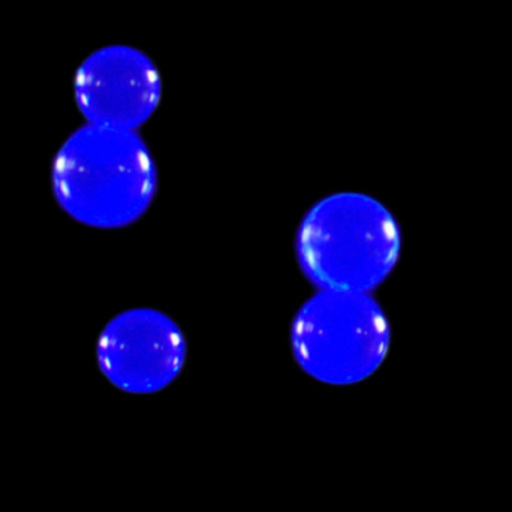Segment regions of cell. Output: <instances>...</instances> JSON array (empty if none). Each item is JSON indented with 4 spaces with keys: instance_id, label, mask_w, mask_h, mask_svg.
Here are the masks:
<instances>
[{
    "instance_id": "6da1fadb",
    "label": "cell",
    "mask_w": 512,
    "mask_h": 512,
    "mask_svg": "<svg viewBox=\"0 0 512 512\" xmlns=\"http://www.w3.org/2000/svg\"><path fill=\"white\" fill-rule=\"evenodd\" d=\"M156 167L138 131L84 125L69 135L51 170L60 209L98 230L137 222L156 194Z\"/></svg>"
},
{
    "instance_id": "7a4b0ae2",
    "label": "cell",
    "mask_w": 512,
    "mask_h": 512,
    "mask_svg": "<svg viewBox=\"0 0 512 512\" xmlns=\"http://www.w3.org/2000/svg\"><path fill=\"white\" fill-rule=\"evenodd\" d=\"M402 237L394 216L363 194L331 195L301 222L297 259L319 291L372 292L399 261Z\"/></svg>"
},
{
    "instance_id": "3957f363",
    "label": "cell",
    "mask_w": 512,
    "mask_h": 512,
    "mask_svg": "<svg viewBox=\"0 0 512 512\" xmlns=\"http://www.w3.org/2000/svg\"><path fill=\"white\" fill-rule=\"evenodd\" d=\"M390 345V321L369 292H316L292 322L295 361L304 373L328 385L370 378Z\"/></svg>"
},
{
    "instance_id": "277c9868",
    "label": "cell",
    "mask_w": 512,
    "mask_h": 512,
    "mask_svg": "<svg viewBox=\"0 0 512 512\" xmlns=\"http://www.w3.org/2000/svg\"><path fill=\"white\" fill-rule=\"evenodd\" d=\"M188 345L182 328L155 309H131L114 316L96 345L102 375L120 391L155 394L182 373Z\"/></svg>"
},
{
    "instance_id": "5b68a950",
    "label": "cell",
    "mask_w": 512,
    "mask_h": 512,
    "mask_svg": "<svg viewBox=\"0 0 512 512\" xmlns=\"http://www.w3.org/2000/svg\"><path fill=\"white\" fill-rule=\"evenodd\" d=\"M158 66L138 48L108 45L84 59L74 99L87 125L138 131L161 104Z\"/></svg>"
}]
</instances>
